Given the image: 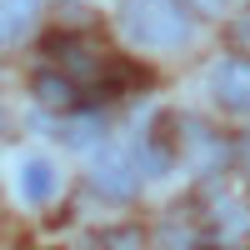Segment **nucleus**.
<instances>
[{
    "label": "nucleus",
    "mask_w": 250,
    "mask_h": 250,
    "mask_svg": "<svg viewBox=\"0 0 250 250\" xmlns=\"http://www.w3.org/2000/svg\"><path fill=\"white\" fill-rule=\"evenodd\" d=\"M15 190H20V200H25V205H45V200H55V190H60L55 165L40 160V155H25V160H20V170H15Z\"/></svg>",
    "instance_id": "4"
},
{
    "label": "nucleus",
    "mask_w": 250,
    "mask_h": 250,
    "mask_svg": "<svg viewBox=\"0 0 250 250\" xmlns=\"http://www.w3.org/2000/svg\"><path fill=\"white\" fill-rule=\"evenodd\" d=\"M40 5H45V0H0V40L10 45V40L30 35V25H35Z\"/></svg>",
    "instance_id": "6"
},
{
    "label": "nucleus",
    "mask_w": 250,
    "mask_h": 250,
    "mask_svg": "<svg viewBox=\"0 0 250 250\" xmlns=\"http://www.w3.org/2000/svg\"><path fill=\"white\" fill-rule=\"evenodd\" d=\"M230 35L240 40V45H250V15H240V20H235V25H230Z\"/></svg>",
    "instance_id": "7"
},
{
    "label": "nucleus",
    "mask_w": 250,
    "mask_h": 250,
    "mask_svg": "<svg viewBox=\"0 0 250 250\" xmlns=\"http://www.w3.org/2000/svg\"><path fill=\"white\" fill-rule=\"evenodd\" d=\"M240 155H245V170H250V135L240 140Z\"/></svg>",
    "instance_id": "8"
},
{
    "label": "nucleus",
    "mask_w": 250,
    "mask_h": 250,
    "mask_svg": "<svg viewBox=\"0 0 250 250\" xmlns=\"http://www.w3.org/2000/svg\"><path fill=\"white\" fill-rule=\"evenodd\" d=\"M140 165H135V155L130 150H100L95 155V165H90V185L105 200H135L140 195Z\"/></svg>",
    "instance_id": "2"
},
{
    "label": "nucleus",
    "mask_w": 250,
    "mask_h": 250,
    "mask_svg": "<svg viewBox=\"0 0 250 250\" xmlns=\"http://www.w3.org/2000/svg\"><path fill=\"white\" fill-rule=\"evenodd\" d=\"M210 90L225 110L235 115H250V55H230L210 70Z\"/></svg>",
    "instance_id": "3"
},
{
    "label": "nucleus",
    "mask_w": 250,
    "mask_h": 250,
    "mask_svg": "<svg viewBox=\"0 0 250 250\" xmlns=\"http://www.w3.org/2000/svg\"><path fill=\"white\" fill-rule=\"evenodd\" d=\"M205 230H210V240H220V245H235V240L250 235V210H245L240 200H215Z\"/></svg>",
    "instance_id": "5"
},
{
    "label": "nucleus",
    "mask_w": 250,
    "mask_h": 250,
    "mask_svg": "<svg viewBox=\"0 0 250 250\" xmlns=\"http://www.w3.org/2000/svg\"><path fill=\"white\" fill-rule=\"evenodd\" d=\"M120 30L140 50H180L195 40V15L185 0H125Z\"/></svg>",
    "instance_id": "1"
}]
</instances>
